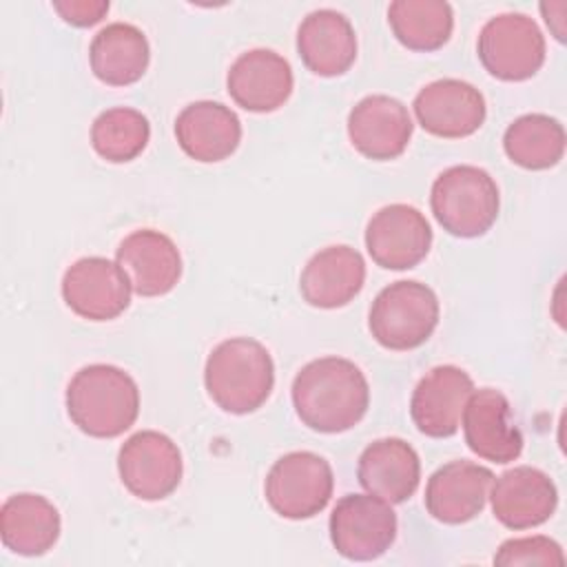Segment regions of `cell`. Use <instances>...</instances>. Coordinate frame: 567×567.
<instances>
[{"mask_svg":"<svg viewBox=\"0 0 567 567\" xmlns=\"http://www.w3.org/2000/svg\"><path fill=\"white\" fill-rule=\"evenodd\" d=\"M412 109L423 131L447 140L476 133L487 115L483 93L474 84L456 78H441L425 84L416 93Z\"/></svg>","mask_w":567,"mask_h":567,"instance_id":"cell-12","label":"cell"},{"mask_svg":"<svg viewBox=\"0 0 567 567\" xmlns=\"http://www.w3.org/2000/svg\"><path fill=\"white\" fill-rule=\"evenodd\" d=\"M439 315V299L430 286L401 279L374 297L368 328L374 341L388 350H414L432 337Z\"/></svg>","mask_w":567,"mask_h":567,"instance_id":"cell-5","label":"cell"},{"mask_svg":"<svg viewBox=\"0 0 567 567\" xmlns=\"http://www.w3.org/2000/svg\"><path fill=\"white\" fill-rule=\"evenodd\" d=\"M565 9H567L565 2L558 4V13H554V2H543V4H540V13H543L547 27L551 29V33H554V38H556L558 42L565 40V18H563Z\"/></svg>","mask_w":567,"mask_h":567,"instance_id":"cell-31","label":"cell"},{"mask_svg":"<svg viewBox=\"0 0 567 567\" xmlns=\"http://www.w3.org/2000/svg\"><path fill=\"white\" fill-rule=\"evenodd\" d=\"M330 540L348 560H374L396 538V514L392 505L372 494H346L330 514Z\"/></svg>","mask_w":567,"mask_h":567,"instance_id":"cell-8","label":"cell"},{"mask_svg":"<svg viewBox=\"0 0 567 567\" xmlns=\"http://www.w3.org/2000/svg\"><path fill=\"white\" fill-rule=\"evenodd\" d=\"M472 392L474 381L463 368L450 363L432 368L416 383L410 399V416L416 430L430 439L456 434Z\"/></svg>","mask_w":567,"mask_h":567,"instance_id":"cell-14","label":"cell"},{"mask_svg":"<svg viewBox=\"0 0 567 567\" xmlns=\"http://www.w3.org/2000/svg\"><path fill=\"white\" fill-rule=\"evenodd\" d=\"M357 478L368 494L396 505L416 492L421 461L408 441L399 436L377 439L361 452Z\"/></svg>","mask_w":567,"mask_h":567,"instance_id":"cell-22","label":"cell"},{"mask_svg":"<svg viewBox=\"0 0 567 567\" xmlns=\"http://www.w3.org/2000/svg\"><path fill=\"white\" fill-rule=\"evenodd\" d=\"M131 284L117 261L82 257L62 277V299L82 319L111 321L131 303Z\"/></svg>","mask_w":567,"mask_h":567,"instance_id":"cell-11","label":"cell"},{"mask_svg":"<svg viewBox=\"0 0 567 567\" xmlns=\"http://www.w3.org/2000/svg\"><path fill=\"white\" fill-rule=\"evenodd\" d=\"M334 489L330 463L308 450L288 452L277 458L266 476L268 505L284 518L303 520L326 509Z\"/></svg>","mask_w":567,"mask_h":567,"instance_id":"cell-7","label":"cell"},{"mask_svg":"<svg viewBox=\"0 0 567 567\" xmlns=\"http://www.w3.org/2000/svg\"><path fill=\"white\" fill-rule=\"evenodd\" d=\"M115 261L140 297H162L182 277V255L175 241L153 228H140L126 235L117 246Z\"/></svg>","mask_w":567,"mask_h":567,"instance_id":"cell-17","label":"cell"},{"mask_svg":"<svg viewBox=\"0 0 567 567\" xmlns=\"http://www.w3.org/2000/svg\"><path fill=\"white\" fill-rule=\"evenodd\" d=\"M394 38L410 51L441 49L454 29V11L443 0H394L388 7Z\"/></svg>","mask_w":567,"mask_h":567,"instance_id":"cell-27","label":"cell"},{"mask_svg":"<svg viewBox=\"0 0 567 567\" xmlns=\"http://www.w3.org/2000/svg\"><path fill=\"white\" fill-rule=\"evenodd\" d=\"M485 71L505 82H523L545 64V35L525 13H498L489 18L476 40Z\"/></svg>","mask_w":567,"mask_h":567,"instance_id":"cell-6","label":"cell"},{"mask_svg":"<svg viewBox=\"0 0 567 567\" xmlns=\"http://www.w3.org/2000/svg\"><path fill=\"white\" fill-rule=\"evenodd\" d=\"M66 412L73 425L84 434L93 439H115L137 421V383L117 365H84L66 385Z\"/></svg>","mask_w":567,"mask_h":567,"instance_id":"cell-2","label":"cell"},{"mask_svg":"<svg viewBox=\"0 0 567 567\" xmlns=\"http://www.w3.org/2000/svg\"><path fill=\"white\" fill-rule=\"evenodd\" d=\"M62 520L58 507L31 492L9 496L0 507L2 545L20 556H42L60 538Z\"/></svg>","mask_w":567,"mask_h":567,"instance_id":"cell-24","label":"cell"},{"mask_svg":"<svg viewBox=\"0 0 567 567\" xmlns=\"http://www.w3.org/2000/svg\"><path fill=\"white\" fill-rule=\"evenodd\" d=\"M292 86L290 62L272 49L244 51L226 75L228 95L250 113L277 111L290 97Z\"/></svg>","mask_w":567,"mask_h":567,"instance_id":"cell-15","label":"cell"},{"mask_svg":"<svg viewBox=\"0 0 567 567\" xmlns=\"http://www.w3.org/2000/svg\"><path fill=\"white\" fill-rule=\"evenodd\" d=\"M109 0H58L53 9L60 18L73 27L97 24L109 13Z\"/></svg>","mask_w":567,"mask_h":567,"instance_id":"cell-30","label":"cell"},{"mask_svg":"<svg viewBox=\"0 0 567 567\" xmlns=\"http://www.w3.org/2000/svg\"><path fill=\"white\" fill-rule=\"evenodd\" d=\"M151 140V124L144 113L131 106L102 111L91 124L93 151L113 164L135 159Z\"/></svg>","mask_w":567,"mask_h":567,"instance_id":"cell-28","label":"cell"},{"mask_svg":"<svg viewBox=\"0 0 567 567\" xmlns=\"http://www.w3.org/2000/svg\"><path fill=\"white\" fill-rule=\"evenodd\" d=\"M117 472L122 485L142 501H162L171 496L184 474V461L177 443L157 432L140 430L128 436L117 452Z\"/></svg>","mask_w":567,"mask_h":567,"instance_id":"cell-9","label":"cell"},{"mask_svg":"<svg viewBox=\"0 0 567 567\" xmlns=\"http://www.w3.org/2000/svg\"><path fill=\"white\" fill-rule=\"evenodd\" d=\"M412 128L414 124L408 106L383 93L365 95L348 115V135L352 146L374 162L399 157L410 144Z\"/></svg>","mask_w":567,"mask_h":567,"instance_id":"cell-13","label":"cell"},{"mask_svg":"<svg viewBox=\"0 0 567 567\" xmlns=\"http://www.w3.org/2000/svg\"><path fill=\"white\" fill-rule=\"evenodd\" d=\"M494 474L472 461L441 465L425 485V509L445 525H461L476 518L487 501Z\"/></svg>","mask_w":567,"mask_h":567,"instance_id":"cell-19","label":"cell"},{"mask_svg":"<svg viewBox=\"0 0 567 567\" xmlns=\"http://www.w3.org/2000/svg\"><path fill=\"white\" fill-rule=\"evenodd\" d=\"M301 62L321 78L346 73L357 60V33L350 20L334 9L310 11L297 29Z\"/></svg>","mask_w":567,"mask_h":567,"instance_id":"cell-23","label":"cell"},{"mask_svg":"<svg viewBox=\"0 0 567 567\" xmlns=\"http://www.w3.org/2000/svg\"><path fill=\"white\" fill-rule=\"evenodd\" d=\"M494 565H565L563 547L549 536H523L505 540L496 556Z\"/></svg>","mask_w":567,"mask_h":567,"instance_id":"cell-29","label":"cell"},{"mask_svg":"<svg viewBox=\"0 0 567 567\" xmlns=\"http://www.w3.org/2000/svg\"><path fill=\"white\" fill-rule=\"evenodd\" d=\"M430 246V221L410 204H388L379 208L365 226L368 255L385 270L419 266L427 257Z\"/></svg>","mask_w":567,"mask_h":567,"instance_id":"cell-10","label":"cell"},{"mask_svg":"<svg viewBox=\"0 0 567 567\" xmlns=\"http://www.w3.org/2000/svg\"><path fill=\"white\" fill-rule=\"evenodd\" d=\"M463 434L467 447L485 461L509 463L523 452V434L512 421V408L494 388L474 390L463 408Z\"/></svg>","mask_w":567,"mask_h":567,"instance_id":"cell-16","label":"cell"},{"mask_svg":"<svg viewBox=\"0 0 567 567\" xmlns=\"http://www.w3.org/2000/svg\"><path fill=\"white\" fill-rule=\"evenodd\" d=\"M430 206L450 235L463 239L481 237L498 217V186L485 168L472 164L450 166L434 179Z\"/></svg>","mask_w":567,"mask_h":567,"instance_id":"cell-4","label":"cell"},{"mask_svg":"<svg viewBox=\"0 0 567 567\" xmlns=\"http://www.w3.org/2000/svg\"><path fill=\"white\" fill-rule=\"evenodd\" d=\"M492 512L507 529L538 527L558 505L554 481L538 467L516 465L492 481Z\"/></svg>","mask_w":567,"mask_h":567,"instance_id":"cell-18","label":"cell"},{"mask_svg":"<svg viewBox=\"0 0 567 567\" xmlns=\"http://www.w3.org/2000/svg\"><path fill=\"white\" fill-rule=\"evenodd\" d=\"M365 284V261L359 250L337 244L315 252L301 270V297L323 310L350 303Z\"/></svg>","mask_w":567,"mask_h":567,"instance_id":"cell-21","label":"cell"},{"mask_svg":"<svg viewBox=\"0 0 567 567\" xmlns=\"http://www.w3.org/2000/svg\"><path fill=\"white\" fill-rule=\"evenodd\" d=\"M204 385L213 403L224 412H255L275 388L272 357L264 343L250 337L226 339L206 359Z\"/></svg>","mask_w":567,"mask_h":567,"instance_id":"cell-3","label":"cell"},{"mask_svg":"<svg viewBox=\"0 0 567 567\" xmlns=\"http://www.w3.org/2000/svg\"><path fill=\"white\" fill-rule=\"evenodd\" d=\"M290 394L301 423L323 434L354 427L370 405L365 374L343 357H321L306 363L297 372Z\"/></svg>","mask_w":567,"mask_h":567,"instance_id":"cell-1","label":"cell"},{"mask_svg":"<svg viewBox=\"0 0 567 567\" xmlns=\"http://www.w3.org/2000/svg\"><path fill=\"white\" fill-rule=\"evenodd\" d=\"M565 128L545 113H527L516 117L503 135L505 155L527 171H545L556 166L565 155Z\"/></svg>","mask_w":567,"mask_h":567,"instance_id":"cell-26","label":"cell"},{"mask_svg":"<svg viewBox=\"0 0 567 567\" xmlns=\"http://www.w3.org/2000/svg\"><path fill=\"white\" fill-rule=\"evenodd\" d=\"M175 137L190 159L213 164L237 151L241 142V122L226 104L197 100L179 111L175 120Z\"/></svg>","mask_w":567,"mask_h":567,"instance_id":"cell-20","label":"cell"},{"mask_svg":"<svg viewBox=\"0 0 567 567\" xmlns=\"http://www.w3.org/2000/svg\"><path fill=\"white\" fill-rule=\"evenodd\" d=\"M91 71L109 86L135 84L148 69L151 47L142 29L131 22H111L89 47Z\"/></svg>","mask_w":567,"mask_h":567,"instance_id":"cell-25","label":"cell"}]
</instances>
